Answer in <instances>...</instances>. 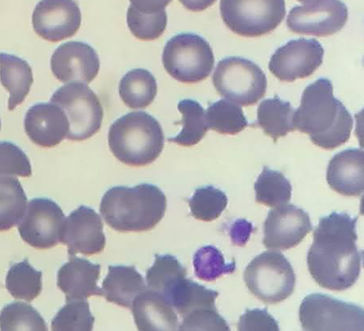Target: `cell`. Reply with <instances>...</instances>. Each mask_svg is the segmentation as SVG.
<instances>
[{"mask_svg":"<svg viewBox=\"0 0 364 331\" xmlns=\"http://www.w3.org/2000/svg\"><path fill=\"white\" fill-rule=\"evenodd\" d=\"M357 219L338 212L320 219L307 264L312 278L321 287L347 291L359 279L363 252L358 250L356 244Z\"/></svg>","mask_w":364,"mask_h":331,"instance_id":"obj_1","label":"cell"},{"mask_svg":"<svg viewBox=\"0 0 364 331\" xmlns=\"http://www.w3.org/2000/svg\"><path fill=\"white\" fill-rule=\"evenodd\" d=\"M295 130L308 134L324 149H335L347 142L353 119L347 108L333 96L332 82L319 78L303 92L301 106L294 116Z\"/></svg>","mask_w":364,"mask_h":331,"instance_id":"obj_2","label":"cell"},{"mask_svg":"<svg viewBox=\"0 0 364 331\" xmlns=\"http://www.w3.org/2000/svg\"><path fill=\"white\" fill-rule=\"evenodd\" d=\"M167 200L156 185L141 184L134 188L117 186L108 190L100 204L107 224L120 232L153 229L165 216Z\"/></svg>","mask_w":364,"mask_h":331,"instance_id":"obj_3","label":"cell"},{"mask_svg":"<svg viewBox=\"0 0 364 331\" xmlns=\"http://www.w3.org/2000/svg\"><path fill=\"white\" fill-rule=\"evenodd\" d=\"M108 143L113 155L122 163L141 167L159 158L165 146V136L154 116L134 112L113 123L109 130Z\"/></svg>","mask_w":364,"mask_h":331,"instance_id":"obj_4","label":"cell"},{"mask_svg":"<svg viewBox=\"0 0 364 331\" xmlns=\"http://www.w3.org/2000/svg\"><path fill=\"white\" fill-rule=\"evenodd\" d=\"M244 278L250 291L266 304H277L293 294L294 268L280 251H264L248 264Z\"/></svg>","mask_w":364,"mask_h":331,"instance_id":"obj_5","label":"cell"},{"mask_svg":"<svg viewBox=\"0 0 364 331\" xmlns=\"http://www.w3.org/2000/svg\"><path fill=\"white\" fill-rule=\"evenodd\" d=\"M164 67L174 80L196 83L208 78L215 65L208 42L197 34L181 33L169 40L164 49Z\"/></svg>","mask_w":364,"mask_h":331,"instance_id":"obj_6","label":"cell"},{"mask_svg":"<svg viewBox=\"0 0 364 331\" xmlns=\"http://www.w3.org/2000/svg\"><path fill=\"white\" fill-rule=\"evenodd\" d=\"M212 80L222 97L242 107L256 104L265 95L268 85L263 70L240 57L223 59Z\"/></svg>","mask_w":364,"mask_h":331,"instance_id":"obj_7","label":"cell"},{"mask_svg":"<svg viewBox=\"0 0 364 331\" xmlns=\"http://www.w3.org/2000/svg\"><path fill=\"white\" fill-rule=\"evenodd\" d=\"M225 25L235 34L255 38L268 34L283 21L284 0H221Z\"/></svg>","mask_w":364,"mask_h":331,"instance_id":"obj_8","label":"cell"},{"mask_svg":"<svg viewBox=\"0 0 364 331\" xmlns=\"http://www.w3.org/2000/svg\"><path fill=\"white\" fill-rule=\"evenodd\" d=\"M51 102L62 108L68 118V140H87L100 131L103 109L98 96L86 84L72 82L59 88Z\"/></svg>","mask_w":364,"mask_h":331,"instance_id":"obj_9","label":"cell"},{"mask_svg":"<svg viewBox=\"0 0 364 331\" xmlns=\"http://www.w3.org/2000/svg\"><path fill=\"white\" fill-rule=\"evenodd\" d=\"M299 318L302 328L309 331L364 329V311L361 307L326 294L313 293L303 300Z\"/></svg>","mask_w":364,"mask_h":331,"instance_id":"obj_10","label":"cell"},{"mask_svg":"<svg viewBox=\"0 0 364 331\" xmlns=\"http://www.w3.org/2000/svg\"><path fill=\"white\" fill-rule=\"evenodd\" d=\"M65 216L58 205L46 197L29 202L18 230L24 242L38 249H48L60 242Z\"/></svg>","mask_w":364,"mask_h":331,"instance_id":"obj_11","label":"cell"},{"mask_svg":"<svg viewBox=\"0 0 364 331\" xmlns=\"http://www.w3.org/2000/svg\"><path fill=\"white\" fill-rule=\"evenodd\" d=\"M348 19V10L341 0H319L295 6L288 16L287 26L295 33L327 37L341 31Z\"/></svg>","mask_w":364,"mask_h":331,"instance_id":"obj_12","label":"cell"},{"mask_svg":"<svg viewBox=\"0 0 364 331\" xmlns=\"http://www.w3.org/2000/svg\"><path fill=\"white\" fill-rule=\"evenodd\" d=\"M324 50L317 40H293L273 54L271 73L282 82H294L311 76L323 63Z\"/></svg>","mask_w":364,"mask_h":331,"instance_id":"obj_13","label":"cell"},{"mask_svg":"<svg viewBox=\"0 0 364 331\" xmlns=\"http://www.w3.org/2000/svg\"><path fill=\"white\" fill-rule=\"evenodd\" d=\"M313 229L309 215L293 204L269 212L264 226L263 244L267 249L288 250L299 245Z\"/></svg>","mask_w":364,"mask_h":331,"instance_id":"obj_14","label":"cell"},{"mask_svg":"<svg viewBox=\"0 0 364 331\" xmlns=\"http://www.w3.org/2000/svg\"><path fill=\"white\" fill-rule=\"evenodd\" d=\"M81 23V11L75 0H41L33 14L34 31L50 42L73 37Z\"/></svg>","mask_w":364,"mask_h":331,"instance_id":"obj_15","label":"cell"},{"mask_svg":"<svg viewBox=\"0 0 364 331\" xmlns=\"http://www.w3.org/2000/svg\"><path fill=\"white\" fill-rule=\"evenodd\" d=\"M60 243L68 245L69 256L100 254L106 246L100 216L86 206L74 210L65 220Z\"/></svg>","mask_w":364,"mask_h":331,"instance_id":"obj_16","label":"cell"},{"mask_svg":"<svg viewBox=\"0 0 364 331\" xmlns=\"http://www.w3.org/2000/svg\"><path fill=\"white\" fill-rule=\"evenodd\" d=\"M100 62L92 47L80 41L60 45L51 58L54 76L64 83L87 84L99 74Z\"/></svg>","mask_w":364,"mask_h":331,"instance_id":"obj_17","label":"cell"},{"mask_svg":"<svg viewBox=\"0 0 364 331\" xmlns=\"http://www.w3.org/2000/svg\"><path fill=\"white\" fill-rule=\"evenodd\" d=\"M24 129L34 143L52 148L68 137L70 123L59 106L53 102H41L28 111L24 119Z\"/></svg>","mask_w":364,"mask_h":331,"instance_id":"obj_18","label":"cell"},{"mask_svg":"<svg viewBox=\"0 0 364 331\" xmlns=\"http://www.w3.org/2000/svg\"><path fill=\"white\" fill-rule=\"evenodd\" d=\"M101 266L87 259L70 256L58 273V286L65 294L66 302L87 300L91 296H102L98 286Z\"/></svg>","mask_w":364,"mask_h":331,"instance_id":"obj_19","label":"cell"},{"mask_svg":"<svg viewBox=\"0 0 364 331\" xmlns=\"http://www.w3.org/2000/svg\"><path fill=\"white\" fill-rule=\"evenodd\" d=\"M330 188L345 196H360L364 190V154L350 148L331 160L326 174Z\"/></svg>","mask_w":364,"mask_h":331,"instance_id":"obj_20","label":"cell"},{"mask_svg":"<svg viewBox=\"0 0 364 331\" xmlns=\"http://www.w3.org/2000/svg\"><path fill=\"white\" fill-rule=\"evenodd\" d=\"M133 317L139 330H177L178 318L163 295L147 288L132 305Z\"/></svg>","mask_w":364,"mask_h":331,"instance_id":"obj_21","label":"cell"},{"mask_svg":"<svg viewBox=\"0 0 364 331\" xmlns=\"http://www.w3.org/2000/svg\"><path fill=\"white\" fill-rule=\"evenodd\" d=\"M102 296L108 302L132 308L133 300L147 290L144 280L134 266H109L102 282Z\"/></svg>","mask_w":364,"mask_h":331,"instance_id":"obj_22","label":"cell"},{"mask_svg":"<svg viewBox=\"0 0 364 331\" xmlns=\"http://www.w3.org/2000/svg\"><path fill=\"white\" fill-rule=\"evenodd\" d=\"M218 294L215 291L184 278L175 281L162 295L183 318L199 310L216 309L215 300Z\"/></svg>","mask_w":364,"mask_h":331,"instance_id":"obj_23","label":"cell"},{"mask_svg":"<svg viewBox=\"0 0 364 331\" xmlns=\"http://www.w3.org/2000/svg\"><path fill=\"white\" fill-rule=\"evenodd\" d=\"M0 81L9 90V109L14 111L22 104L33 85V70L23 59L11 54L0 53Z\"/></svg>","mask_w":364,"mask_h":331,"instance_id":"obj_24","label":"cell"},{"mask_svg":"<svg viewBox=\"0 0 364 331\" xmlns=\"http://www.w3.org/2000/svg\"><path fill=\"white\" fill-rule=\"evenodd\" d=\"M294 108L289 102L276 97L260 102L257 110V123L266 135L276 142L295 130Z\"/></svg>","mask_w":364,"mask_h":331,"instance_id":"obj_25","label":"cell"},{"mask_svg":"<svg viewBox=\"0 0 364 331\" xmlns=\"http://www.w3.org/2000/svg\"><path fill=\"white\" fill-rule=\"evenodd\" d=\"M119 92L120 98L132 109L147 107L157 94L156 78L147 70H132L121 80Z\"/></svg>","mask_w":364,"mask_h":331,"instance_id":"obj_26","label":"cell"},{"mask_svg":"<svg viewBox=\"0 0 364 331\" xmlns=\"http://www.w3.org/2000/svg\"><path fill=\"white\" fill-rule=\"evenodd\" d=\"M27 202L20 180L14 176L0 175V232L19 224Z\"/></svg>","mask_w":364,"mask_h":331,"instance_id":"obj_27","label":"cell"},{"mask_svg":"<svg viewBox=\"0 0 364 331\" xmlns=\"http://www.w3.org/2000/svg\"><path fill=\"white\" fill-rule=\"evenodd\" d=\"M178 108L182 114L183 128L178 135L169 137L168 141L185 147L196 146L203 139L209 129L205 111L199 102L192 99L180 101Z\"/></svg>","mask_w":364,"mask_h":331,"instance_id":"obj_28","label":"cell"},{"mask_svg":"<svg viewBox=\"0 0 364 331\" xmlns=\"http://www.w3.org/2000/svg\"><path fill=\"white\" fill-rule=\"evenodd\" d=\"M6 288L14 298L31 303L41 293L42 273L26 259L11 266L6 278Z\"/></svg>","mask_w":364,"mask_h":331,"instance_id":"obj_29","label":"cell"},{"mask_svg":"<svg viewBox=\"0 0 364 331\" xmlns=\"http://www.w3.org/2000/svg\"><path fill=\"white\" fill-rule=\"evenodd\" d=\"M256 200L269 207L287 204L292 197V185L283 173L264 167L254 185Z\"/></svg>","mask_w":364,"mask_h":331,"instance_id":"obj_30","label":"cell"},{"mask_svg":"<svg viewBox=\"0 0 364 331\" xmlns=\"http://www.w3.org/2000/svg\"><path fill=\"white\" fill-rule=\"evenodd\" d=\"M205 116L208 128L221 134L236 135L248 126L242 108L227 99L211 104L206 111Z\"/></svg>","mask_w":364,"mask_h":331,"instance_id":"obj_31","label":"cell"},{"mask_svg":"<svg viewBox=\"0 0 364 331\" xmlns=\"http://www.w3.org/2000/svg\"><path fill=\"white\" fill-rule=\"evenodd\" d=\"M0 330H48L44 318L32 305L14 303L4 307L0 312Z\"/></svg>","mask_w":364,"mask_h":331,"instance_id":"obj_32","label":"cell"},{"mask_svg":"<svg viewBox=\"0 0 364 331\" xmlns=\"http://www.w3.org/2000/svg\"><path fill=\"white\" fill-rule=\"evenodd\" d=\"M228 204V198L225 192L212 185L198 188L189 200L192 216L205 222L220 218Z\"/></svg>","mask_w":364,"mask_h":331,"instance_id":"obj_33","label":"cell"},{"mask_svg":"<svg viewBox=\"0 0 364 331\" xmlns=\"http://www.w3.org/2000/svg\"><path fill=\"white\" fill-rule=\"evenodd\" d=\"M193 264L197 278L208 282L223 275L233 273L236 268L235 260L226 263L222 252L212 245L198 249L194 254Z\"/></svg>","mask_w":364,"mask_h":331,"instance_id":"obj_34","label":"cell"},{"mask_svg":"<svg viewBox=\"0 0 364 331\" xmlns=\"http://www.w3.org/2000/svg\"><path fill=\"white\" fill-rule=\"evenodd\" d=\"M187 270L171 255H156L153 267L148 270V288L164 294L175 281L186 278Z\"/></svg>","mask_w":364,"mask_h":331,"instance_id":"obj_35","label":"cell"},{"mask_svg":"<svg viewBox=\"0 0 364 331\" xmlns=\"http://www.w3.org/2000/svg\"><path fill=\"white\" fill-rule=\"evenodd\" d=\"M58 313L52 322L55 331L93 330L95 317L91 314L87 300H73Z\"/></svg>","mask_w":364,"mask_h":331,"instance_id":"obj_36","label":"cell"},{"mask_svg":"<svg viewBox=\"0 0 364 331\" xmlns=\"http://www.w3.org/2000/svg\"><path fill=\"white\" fill-rule=\"evenodd\" d=\"M167 21L166 9L154 13H145L131 4L127 10V26L139 40H154L159 38L165 32Z\"/></svg>","mask_w":364,"mask_h":331,"instance_id":"obj_37","label":"cell"},{"mask_svg":"<svg viewBox=\"0 0 364 331\" xmlns=\"http://www.w3.org/2000/svg\"><path fill=\"white\" fill-rule=\"evenodd\" d=\"M0 175L28 178L32 166L23 150L11 142H0Z\"/></svg>","mask_w":364,"mask_h":331,"instance_id":"obj_38","label":"cell"},{"mask_svg":"<svg viewBox=\"0 0 364 331\" xmlns=\"http://www.w3.org/2000/svg\"><path fill=\"white\" fill-rule=\"evenodd\" d=\"M178 330L229 331L230 327L217 309H203L183 318Z\"/></svg>","mask_w":364,"mask_h":331,"instance_id":"obj_39","label":"cell"},{"mask_svg":"<svg viewBox=\"0 0 364 331\" xmlns=\"http://www.w3.org/2000/svg\"><path fill=\"white\" fill-rule=\"evenodd\" d=\"M278 323L268 310L254 309L247 310L240 317L238 330L240 331H278Z\"/></svg>","mask_w":364,"mask_h":331,"instance_id":"obj_40","label":"cell"},{"mask_svg":"<svg viewBox=\"0 0 364 331\" xmlns=\"http://www.w3.org/2000/svg\"><path fill=\"white\" fill-rule=\"evenodd\" d=\"M254 227L245 219H236L230 228L229 234L234 245L244 246L250 239Z\"/></svg>","mask_w":364,"mask_h":331,"instance_id":"obj_41","label":"cell"},{"mask_svg":"<svg viewBox=\"0 0 364 331\" xmlns=\"http://www.w3.org/2000/svg\"><path fill=\"white\" fill-rule=\"evenodd\" d=\"M133 7L145 13H154L166 9L172 0H130Z\"/></svg>","mask_w":364,"mask_h":331,"instance_id":"obj_42","label":"cell"},{"mask_svg":"<svg viewBox=\"0 0 364 331\" xmlns=\"http://www.w3.org/2000/svg\"><path fill=\"white\" fill-rule=\"evenodd\" d=\"M184 7L192 11H202L213 5L217 0H179Z\"/></svg>","mask_w":364,"mask_h":331,"instance_id":"obj_43","label":"cell"},{"mask_svg":"<svg viewBox=\"0 0 364 331\" xmlns=\"http://www.w3.org/2000/svg\"><path fill=\"white\" fill-rule=\"evenodd\" d=\"M297 1H299L301 4H309L319 1V0H297Z\"/></svg>","mask_w":364,"mask_h":331,"instance_id":"obj_44","label":"cell"},{"mask_svg":"<svg viewBox=\"0 0 364 331\" xmlns=\"http://www.w3.org/2000/svg\"><path fill=\"white\" fill-rule=\"evenodd\" d=\"M0 129H1V121H0Z\"/></svg>","mask_w":364,"mask_h":331,"instance_id":"obj_45","label":"cell"}]
</instances>
